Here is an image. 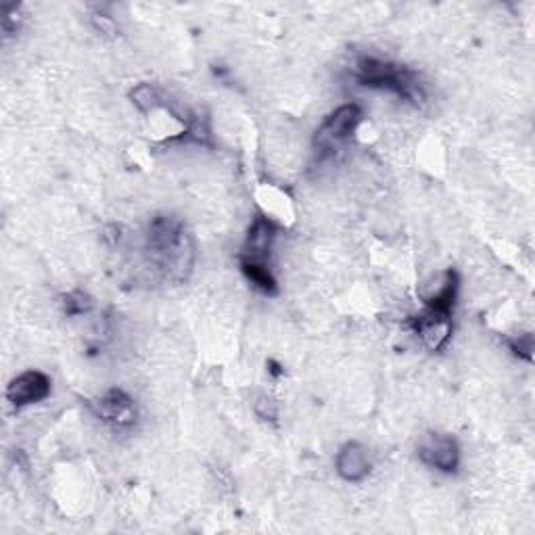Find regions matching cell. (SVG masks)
<instances>
[{"label":"cell","mask_w":535,"mask_h":535,"mask_svg":"<svg viewBox=\"0 0 535 535\" xmlns=\"http://www.w3.org/2000/svg\"><path fill=\"white\" fill-rule=\"evenodd\" d=\"M149 251L155 266L174 283L186 281L193 272L195 245L178 218L159 216L151 222Z\"/></svg>","instance_id":"1"},{"label":"cell","mask_w":535,"mask_h":535,"mask_svg":"<svg viewBox=\"0 0 535 535\" xmlns=\"http://www.w3.org/2000/svg\"><path fill=\"white\" fill-rule=\"evenodd\" d=\"M356 78L370 88H385L395 92V95L412 101V103H423L425 95L421 90V84L416 82L414 74L408 72L406 67H400L389 61H381L375 57H362L356 63Z\"/></svg>","instance_id":"2"},{"label":"cell","mask_w":535,"mask_h":535,"mask_svg":"<svg viewBox=\"0 0 535 535\" xmlns=\"http://www.w3.org/2000/svg\"><path fill=\"white\" fill-rule=\"evenodd\" d=\"M408 327L421 339V343L429 352H441L452 339L454 320L452 312L448 310L425 308L421 314H416L408 320Z\"/></svg>","instance_id":"3"},{"label":"cell","mask_w":535,"mask_h":535,"mask_svg":"<svg viewBox=\"0 0 535 535\" xmlns=\"http://www.w3.org/2000/svg\"><path fill=\"white\" fill-rule=\"evenodd\" d=\"M362 120V109L358 105H343L339 109H335L324 124L318 128L316 132V147L320 151H333L335 147H339L343 141L350 138L358 124Z\"/></svg>","instance_id":"4"},{"label":"cell","mask_w":535,"mask_h":535,"mask_svg":"<svg viewBox=\"0 0 535 535\" xmlns=\"http://www.w3.org/2000/svg\"><path fill=\"white\" fill-rule=\"evenodd\" d=\"M90 408L97 418L115 429H130L136 423V406L122 389H109L101 398L90 402Z\"/></svg>","instance_id":"5"},{"label":"cell","mask_w":535,"mask_h":535,"mask_svg":"<svg viewBox=\"0 0 535 535\" xmlns=\"http://www.w3.org/2000/svg\"><path fill=\"white\" fill-rule=\"evenodd\" d=\"M418 458H421L427 467L437 469L441 473H456V469L460 467V448L454 437L444 433H431L421 441V446H418Z\"/></svg>","instance_id":"6"},{"label":"cell","mask_w":535,"mask_h":535,"mask_svg":"<svg viewBox=\"0 0 535 535\" xmlns=\"http://www.w3.org/2000/svg\"><path fill=\"white\" fill-rule=\"evenodd\" d=\"M416 293H418V299L423 301L425 308L452 312V308L456 304V295H458L456 270L448 268V270H441V272L429 276L427 281L418 285Z\"/></svg>","instance_id":"7"},{"label":"cell","mask_w":535,"mask_h":535,"mask_svg":"<svg viewBox=\"0 0 535 535\" xmlns=\"http://www.w3.org/2000/svg\"><path fill=\"white\" fill-rule=\"evenodd\" d=\"M51 395V379L40 370H28L15 377L7 387V400L19 410L44 402Z\"/></svg>","instance_id":"8"},{"label":"cell","mask_w":535,"mask_h":535,"mask_svg":"<svg viewBox=\"0 0 535 535\" xmlns=\"http://www.w3.org/2000/svg\"><path fill=\"white\" fill-rule=\"evenodd\" d=\"M274 241H276V226L268 218L258 216L247 232V239L241 251V262L268 266Z\"/></svg>","instance_id":"9"},{"label":"cell","mask_w":535,"mask_h":535,"mask_svg":"<svg viewBox=\"0 0 535 535\" xmlns=\"http://www.w3.org/2000/svg\"><path fill=\"white\" fill-rule=\"evenodd\" d=\"M335 469L343 481L360 483L368 477L372 469L370 454L362 444H358V441H350V444H345L339 450L335 458Z\"/></svg>","instance_id":"10"},{"label":"cell","mask_w":535,"mask_h":535,"mask_svg":"<svg viewBox=\"0 0 535 535\" xmlns=\"http://www.w3.org/2000/svg\"><path fill=\"white\" fill-rule=\"evenodd\" d=\"M241 270L245 274L247 281L262 291L264 295H276L278 293V283L276 278L270 270V266H264V264H249V262H241Z\"/></svg>","instance_id":"11"},{"label":"cell","mask_w":535,"mask_h":535,"mask_svg":"<svg viewBox=\"0 0 535 535\" xmlns=\"http://www.w3.org/2000/svg\"><path fill=\"white\" fill-rule=\"evenodd\" d=\"M130 97H132V103L136 105V109L141 111V113H151V111H155L161 105L157 90L151 84H138L132 90Z\"/></svg>","instance_id":"12"},{"label":"cell","mask_w":535,"mask_h":535,"mask_svg":"<svg viewBox=\"0 0 535 535\" xmlns=\"http://www.w3.org/2000/svg\"><path fill=\"white\" fill-rule=\"evenodd\" d=\"M63 310L67 316H82L92 310V299L84 291H72L63 299Z\"/></svg>","instance_id":"13"},{"label":"cell","mask_w":535,"mask_h":535,"mask_svg":"<svg viewBox=\"0 0 535 535\" xmlns=\"http://www.w3.org/2000/svg\"><path fill=\"white\" fill-rule=\"evenodd\" d=\"M253 410L255 414H258L262 421H270V423H276V418H278V404L268 398V395H260L258 400H255L253 404Z\"/></svg>","instance_id":"14"},{"label":"cell","mask_w":535,"mask_h":535,"mask_svg":"<svg viewBox=\"0 0 535 535\" xmlns=\"http://www.w3.org/2000/svg\"><path fill=\"white\" fill-rule=\"evenodd\" d=\"M92 26H95L105 36H115V34H118V26H115V21L109 15H105V13L92 15Z\"/></svg>","instance_id":"15"},{"label":"cell","mask_w":535,"mask_h":535,"mask_svg":"<svg viewBox=\"0 0 535 535\" xmlns=\"http://www.w3.org/2000/svg\"><path fill=\"white\" fill-rule=\"evenodd\" d=\"M510 347H513V352L523 356L525 360H531V352H533V337L531 335H519V339L510 341Z\"/></svg>","instance_id":"16"}]
</instances>
